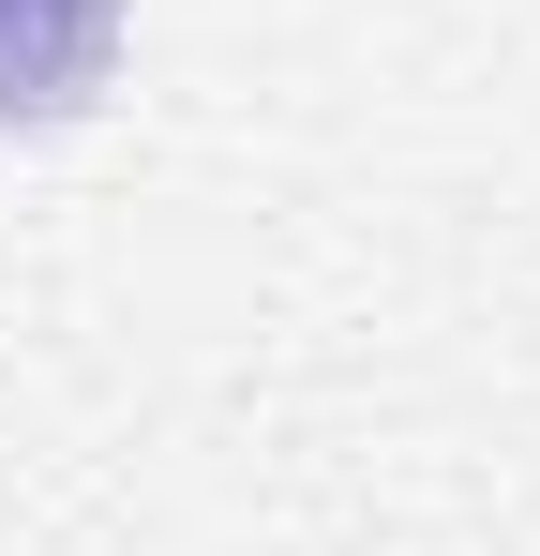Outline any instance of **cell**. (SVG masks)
<instances>
[{
	"instance_id": "1",
	"label": "cell",
	"mask_w": 540,
	"mask_h": 556,
	"mask_svg": "<svg viewBox=\"0 0 540 556\" xmlns=\"http://www.w3.org/2000/svg\"><path fill=\"white\" fill-rule=\"evenodd\" d=\"M120 76V0H0V121H76Z\"/></svg>"
}]
</instances>
